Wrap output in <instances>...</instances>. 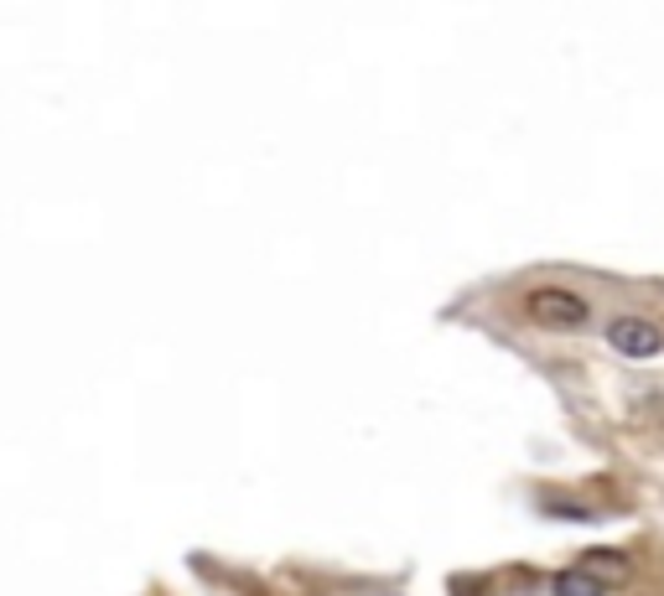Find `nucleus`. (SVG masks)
<instances>
[{
    "label": "nucleus",
    "instance_id": "f257e3e1",
    "mask_svg": "<svg viewBox=\"0 0 664 596\" xmlns=\"http://www.w3.org/2000/svg\"><path fill=\"white\" fill-rule=\"evenodd\" d=\"M524 311L550 327V333H571V327H587V301L566 286H535L524 290Z\"/></svg>",
    "mask_w": 664,
    "mask_h": 596
},
{
    "label": "nucleus",
    "instance_id": "f03ea898",
    "mask_svg": "<svg viewBox=\"0 0 664 596\" xmlns=\"http://www.w3.org/2000/svg\"><path fill=\"white\" fill-rule=\"evenodd\" d=\"M608 342L623 358H654L664 348V327L649 316H617V322H608Z\"/></svg>",
    "mask_w": 664,
    "mask_h": 596
},
{
    "label": "nucleus",
    "instance_id": "7ed1b4c3",
    "mask_svg": "<svg viewBox=\"0 0 664 596\" xmlns=\"http://www.w3.org/2000/svg\"><path fill=\"white\" fill-rule=\"evenodd\" d=\"M582 571L592 575V581H602V586H613V581H628L634 566H628L623 555H613V549H587V555H582Z\"/></svg>",
    "mask_w": 664,
    "mask_h": 596
},
{
    "label": "nucleus",
    "instance_id": "20e7f679",
    "mask_svg": "<svg viewBox=\"0 0 664 596\" xmlns=\"http://www.w3.org/2000/svg\"><path fill=\"white\" fill-rule=\"evenodd\" d=\"M556 596H608V586H602V581H592L582 566H571V571L556 575Z\"/></svg>",
    "mask_w": 664,
    "mask_h": 596
}]
</instances>
